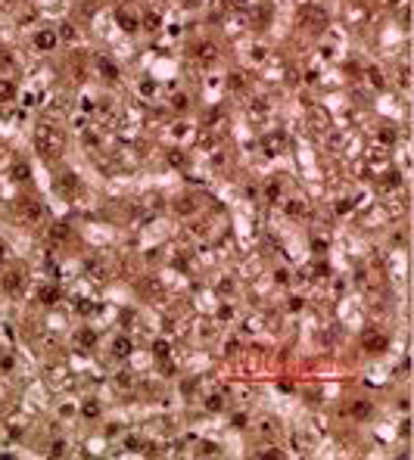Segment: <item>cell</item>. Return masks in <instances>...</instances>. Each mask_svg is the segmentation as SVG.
<instances>
[{
  "label": "cell",
  "instance_id": "cell-22",
  "mask_svg": "<svg viewBox=\"0 0 414 460\" xmlns=\"http://www.w3.org/2000/svg\"><path fill=\"white\" fill-rule=\"evenodd\" d=\"M259 457H271V460H280V457H283V454H280V451H277V448H271V445H265V448H262V451H259Z\"/></svg>",
  "mask_w": 414,
  "mask_h": 460
},
{
  "label": "cell",
  "instance_id": "cell-5",
  "mask_svg": "<svg viewBox=\"0 0 414 460\" xmlns=\"http://www.w3.org/2000/svg\"><path fill=\"white\" fill-rule=\"evenodd\" d=\"M361 345L368 348V351H383L389 342H386V336H383V333H374V330H368V333L361 336Z\"/></svg>",
  "mask_w": 414,
  "mask_h": 460
},
{
  "label": "cell",
  "instance_id": "cell-16",
  "mask_svg": "<svg viewBox=\"0 0 414 460\" xmlns=\"http://www.w3.org/2000/svg\"><path fill=\"white\" fill-rule=\"evenodd\" d=\"M38 299H41L44 305H53V302L59 299V289H56V286H44V289L38 292Z\"/></svg>",
  "mask_w": 414,
  "mask_h": 460
},
{
  "label": "cell",
  "instance_id": "cell-31",
  "mask_svg": "<svg viewBox=\"0 0 414 460\" xmlns=\"http://www.w3.org/2000/svg\"><path fill=\"white\" fill-rule=\"evenodd\" d=\"M262 432H268V436H274V432H277V426H274V420H268V423H262Z\"/></svg>",
  "mask_w": 414,
  "mask_h": 460
},
{
  "label": "cell",
  "instance_id": "cell-33",
  "mask_svg": "<svg viewBox=\"0 0 414 460\" xmlns=\"http://www.w3.org/2000/svg\"><path fill=\"white\" fill-rule=\"evenodd\" d=\"M156 354L165 357V354H168V342H156Z\"/></svg>",
  "mask_w": 414,
  "mask_h": 460
},
{
  "label": "cell",
  "instance_id": "cell-18",
  "mask_svg": "<svg viewBox=\"0 0 414 460\" xmlns=\"http://www.w3.org/2000/svg\"><path fill=\"white\" fill-rule=\"evenodd\" d=\"M175 209H178L181 215H190L193 209H197V202H193V196H181V199L175 202Z\"/></svg>",
  "mask_w": 414,
  "mask_h": 460
},
{
  "label": "cell",
  "instance_id": "cell-9",
  "mask_svg": "<svg viewBox=\"0 0 414 460\" xmlns=\"http://www.w3.org/2000/svg\"><path fill=\"white\" fill-rule=\"evenodd\" d=\"M283 146H286V137H283V134H268V137H265V149L271 152V156H274V152H283Z\"/></svg>",
  "mask_w": 414,
  "mask_h": 460
},
{
  "label": "cell",
  "instance_id": "cell-13",
  "mask_svg": "<svg viewBox=\"0 0 414 460\" xmlns=\"http://www.w3.org/2000/svg\"><path fill=\"white\" fill-rule=\"evenodd\" d=\"M308 209H305V202L302 199H286V215H293V218H302Z\"/></svg>",
  "mask_w": 414,
  "mask_h": 460
},
{
  "label": "cell",
  "instance_id": "cell-19",
  "mask_svg": "<svg viewBox=\"0 0 414 460\" xmlns=\"http://www.w3.org/2000/svg\"><path fill=\"white\" fill-rule=\"evenodd\" d=\"M13 181H28V165H25V162L13 165Z\"/></svg>",
  "mask_w": 414,
  "mask_h": 460
},
{
  "label": "cell",
  "instance_id": "cell-4",
  "mask_svg": "<svg viewBox=\"0 0 414 460\" xmlns=\"http://www.w3.org/2000/svg\"><path fill=\"white\" fill-rule=\"evenodd\" d=\"M4 289L10 292V295H16V292H22L25 289V271H10V274H4Z\"/></svg>",
  "mask_w": 414,
  "mask_h": 460
},
{
  "label": "cell",
  "instance_id": "cell-30",
  "mask_svg": "<svg viewBox=\"0 0 414 460\" xmlns=\"http://www.w3.org/2000/svg\"><path fill=\"white\" fill-rule=\"evenodd\" d=\"M62 454H66V445H62V442H56V445L50 448V457H62Z\"/></svg>",
  "mask_w": 414,
  "mask_h": 460
},
{
  "label": "cell",
  "instance_id": "cell-29",
  "mask_svg": "<svg viewBox=\"0 0 414 460\" xmlns=\"http://www.w3.org/2000/svg\"><path fill=\"white\" fill-rule=\"evenodd\" d=\"M206 404H209V411H218V407H221L225 401H221V398H218V395H212V398H209Z\"/></svg>",
  "mask_w": 414,
  "mask_h": 460
},
{
  "label": "cell",
  "instance_id": "cell-3",
  "mask_svg": "<svg viewBox=\"0 0 414 460\" xmlns=\"http://www.w3.org/2000/svg\"><path fill=\"white\" fill-rule=\"evenodd\" d=\"M299 19H302L305 28H311V31H321L324 25H327V16H324L321 10H311V7H308V10H302V16H299Z\"/></svg>",
  "mask_w": 414,
  "mask_h": 460
},
{
  "label": "cell",
  "instance_id": "cell-35",
  "mask_svg": "<svg viewBox=\"0 0 414 460\" xmlns=\"http://www.w3.org/2000/svg\"><path fill=\"white\" fill-rule=\"evenodd\" d=\"M59 35H62V38H69V41H72V38H75V31H72V28H69V25H62V28H59Z\"/></svg>",
  "mask_w": 414,
  "mask_h": 460
},
{
  "label": "cell",
  "instance_id": "cell-11",
  "mask_svg": "<svg viewBox=\"0 0 414 460\" xmlns=\"http://www.w3.org/2000/svg\"><path fill=\"white\" fill-rule=\"evenodd\" d=\"M193 56H197L200 62H212V59L218 56V50H215V44H200V47H197V53H193Z\"/></svg>",
  "mask_w": 414,
  "mask_h": 460
},
{
  "label": "cell",
  "instance_id": "cell-25",
  "mask_svg": "<svg viewBox=\"0 0 414 460\" xmlns=\"http://www.w3.org/2000/svg\"><path fill=\"white\" fill-rule=\"evenodd\" d=\"M383 187H399V174H396V171H386V177H383Z\"/></svg>",
  "mask_w": 414,
  "mask_h": 460
},
{
  "label": "cell",
  "instance_id": "cell-7",
  "mask_svg": "<svg viewBox=\"0 0 414 460\" xmlns=\"http://www.w3.org/2000/svg\"><path fill=\"white\" fill-rule=\"evenodd\" d=\"M75 187H78V181H75V174H72V171H62L56 177V190L59 193H75Z\"/></svg>",
  "mask_w": 414,
  "mask_h": 460
},
{
  "label": "cell",
  "instance_id": "cell-10",
  "mask_svg": "<svg viewBox=\"0 0 414 460\" xmlns=\"http://www.w3.org/2000/svg\"><path fill=\"white\" fill-rule=\"evenodd\" d=\"M112 354L115 357H128L131 354V339L128 336H115L112 339Z\"/></svg>",
  "mask_w": 414,
  "mask_h": 460
},
{
  "label": "cell",
  "instance_id": "cell-14",
  "mask_svg": "<svg viewBox=\"0 0 414 460\" xmlns=\"http://www.w3.org/2000/svg\"><path fill=\"white\" fill-rule=\"evenodd\" d=\"M13 96H16V84L7 81V78H0V103H10Z\"/></svg>",
  "mask_w": 414,
  "mask_h": 460
},
{
  "label": "cell",
  "instance_id": "cell-12",
  "mask_svg": "<svg viewBox=\"0 0 414 460\" xmlns=\"http://www.w3.org/2000/svg\"><path fill=\"white\" fill-rule=\"evenodd\" d=\"M97 65H100V72H103V78H106V81H115V78H118V69H115L106 56H97Z\"/></svg>",
  "mask_w": 414,
  "mask_h": 460
},
{
  "label": "cell",
  "instance_id": "cell-32",
  "mask_svg": "<svg viewBox=\"0 0 414 460\" xmlns=\"http://www.w3.org/2000/svg\"><path fill=\"white\" fill-rule=\"evenodd\" d=\"M175 109H187V96H184V93L175 96Z\"/></svg>",
  "mask_w": 414,
  "mask_h": 460
},
{
  "label": "cell",
  "instance_id": "cell-1",
  "mask_svg": "<svg viewBox=\"0 0 414 460\" xmlns=\"http://www.w3.org/2000/svg\"><path fill=\"white\" fill-rule=\"evenodd\" d=\"M35 146H38V152H41L44 159H56L59 152H62V146H66L62 131H59V127H53V124H38Z\"/></svg>",
  "mask_w": 414,
  "mask_h": 460
},
{
  "label": "cell",
  "instance_id": "cell-26",
  "mask_svg": "<svg viewBox=\"0 0 414 460\" xmlns=\"http://www.w3.org/2000/svg\"><path fill=\"white\" fill-rule=\"evenodd\" d=\"M368 78H371V84H374V87H383V78H380V72H377V69H368Z\"/></svg>",
  "mask_w": 414,
  "mask_h": 460
},
{
  "label": "cell",
  "instance_id": "cell-36",
  "mask_svg": "<svg viewBox=\"0 0 414 460\" xmlns=\"http://www.w3.org/2000/svg\"><path fill=\"white\" fill-rule=\"evenodd\" d=\"M7 258V252H4V246H0V261H4Z\"/></svg>",
  "mask_w": 414,
  "mask_h": 460
},
{
  "label": "cell",
  "instance_id": "cell-24",
  "mask_svg": "<svg viewBox=\"0 0 414 460\" xmlns=\"http://www.w3.org/2000/svg\"><path fill=\"white\" fill-rule=\"evenodd\" d=\"M50 237H53V240H66V237H69V227H62V224H56V227L50 230Z\"/></svg>",
  "mask_w": 414,
  "mask_h": 460
},
{
  "label": "cell",
  "instance_id": "cell-23",
  "mask_svg": "<svg viewBox=\"0 0 414 460\" xmlns=\"http://www.w3.org/2000/svg\"><path fill=\"white\" fill-rule=\"evenodd\" d=\"M78 342H81V345L87 348V345H93V342H97V336L90 333V330H81V333H78Z\"/></svg>",
  "mask_w": 414,
  "mask_h": 460
},
{
  "label": "cell",
  "instance_id": "cell-34",
  "mask_svg": "<svg viewBox=\"0 0 414 460\" xmlns=\"http://www.w3.org/2000/svg\"><path fill=\"white\" fill-rule=\"evenodd\" d=\"M200 454H206V457H209V454H218V448H215V445H209V442H206V445H203V448H200Z\"/></svg>",
  "mask_w": 414,
  "mask_h": 460
},
{
  "label": "cell",
  "instance_id": "cell-27",
  "mask_svg": "<svg viewBox=\"0 0 414 460\" xmlns=\"http://www.w3.org/2000/svg\"><path fill=\"white\" fill-rule=\"evenodd\" d=\"M84 414H87V417H97V414H100V404H97V401H87V404H84Z\"/></svg>",
  "mask_w": 414,
  "mask_h": 460
},
{
  "label": "cell",
  "instance_id": "cell-17",
  "mask_svg": "<svg viewBox=\"0 0 414 460\" xmlns=\"http://www.w3.org/2000/svg\"><path fill=\"white\" fill-rule=\"evenodd\" d=\"M165 162H168V165H175V168H181V165L187 162V156H184L181 149H168V152H165Z\"/></svg>",
  "mask_w": 414,
  "mask_h": 460
},
{
  "label": "cell",
  "instance_id": "cell-21",
  "mask_svg": "<svg viewBox=\"0 0 414 460\" xmlns=\"http://www.w3.org/2000/svg\"><path fill=\"white\" fill-rule=\"evenodd\" d=\"M143 28L156 31V28H159V16H156V13H147V16H143Z\"/></svg>",
  "mask_w": 414,
  "mask_h": 460
},
{
  "label": "cell",
  "instance_id": "cell-20",
  "mask_svg": "<svg viewBox=\"0 0 414 460\" xmlns=\"http://www.w3.org/2000/svg\"><path fill=\"white\" fill-rule=\"evenodd\" d=\"M352 414H355V417H368V414H371V404H368V401H355V404H352Z\"/></svg>",
  "mask_w": 414,
  "mask_h": 460
},
{
  "label": "cell",
  "instance_id": "cell-15",
  "mask_svg": "<svg viewBox=\"0 0 414 460\" xmlns=\"http://www.w3.org/2000/svg\"><path fill=\"white\" fill-rule=\"evenodd\" d=\"M308 118H311V127H318V131H324V127H327V112H324V109H311Z\"/></svg>",
  "mask_w": 414,
  "mask_h": 460
},
{
  "label": "cell",
  "instance_id": "cell-8",
  "mask_svg": "<svg viewBox=\"0 0 414 460\" xmlns=\"http://www.w3.org/2000/svg\"><path fill=\"white\" fill-rule=\"evenodd\" d=\"M115 19L121 22V28H125V31H134L137 25H140V19H137L131 10H118V13H115Z\"/></svg>",
  "mask_w": 414,
  "mask_h": 460
},
{
  "label": "cell",
  "instance_id": "cell-2",
  "mask_svg": "<svg viewBox=\"0 0 414 460\" xmlns=\"http://www.w3.org/2000/svg\"><path fill=\"white\" fill-rule=\"evenodd\" d=\"M16 215H19L22 224H41L44 221V206L38 199H31V196H22L16 202Z\"/></svg>",
  "mask_w": 414,
  "mask_h": 460
},
{
  "label": "cell",
  "instance_id": "cell-6",
  "mask_svg": "<svg viewBox=\"0 0 414 460\" xmlns=\"http://www.w3.org/2000/svg\"><path fill=\"white\" fill-rule=\"evenodd\" d=\"M35 47H38V50H53V47H56V35H53L50 28L38 31V35H35Z\"/></svg>",
  "mask_w": 414,
  "mask_h": 460
},
{
  "label": "cell",
  "instance_id": "cell-28",
  "mask_svg": "<svg viewBox=\"0 0 414 460\" xmlns=\"http://www.w3.org/2000/svg\"><path fill=\"white\" fill-rule=\"evenodd\" d=\"M380 140H383V143H393V140H396V131H393V127H389V131H380Z\"/></svg>",
  "mask_w": 414,
  "mask_h": 460
}]
</instances>
